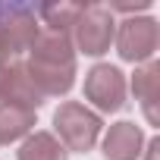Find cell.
I'll return each mask as SVG.
<instances>
[{
  "mask_svg": "<svg viewBox=\"0 0 160 160\" xmlns=\"http://www.w3.org/2000/svg\"><path fill=\"white\" fill-rule=\"evenodd\" d=\"M53 129H57L53 138L66 148V154H69V151L85 154V151H91V148L98 144L104 122H101V116H98L94 110H88L85 104L66 101V104H60L57 113H53Z\"/></svg>",
  "mask_w": 160,
  "mask_h": 160,
  "instance_id": "1",
  "label": "cell"
},
{
  "mask_svg": "<svg viewBox=\"0 0 160 160\" xmlns=\"http://www.w3.org/2000/svg\"><path fill=\"white\" fill-rule=\"evenodd\" d=\"M41 32L38 13L28 3H0V60L19 57Z\"/></svg>",
  "mask_w": 160,
  "mask_h": 160,
  "instance_id": "2",
  "label": "cell"
},
{
  "mask_svg": "<svg viewBox=\"0 0 160 160\" xmlns=\"http://www.w3.org/2000/svg\"><path fill=\"white\" fill-rule=\"evenodd\" d=\"M116 38V19L110 13L107 3H85L78 22L72 25V44L88 53V57H101L110 50Z\"/></svg>",
  "mask_w": 160,
  "mask_h": 160,
  "instance_id": "3",
  "label": "cell"
},
{
  "mask_svg": "<svg viewBox=\"0 0 160 160\" xmlns=\"http://www.w3.org/2000/svg\"><path fill=\"white\" fill-rule=\"evenodd\" d=\"M113 41H116V53L126 63H135V66L151 63L154 53H157V44H160L157 19L154 16H132L116 28Z\"/></svg>",
  "mask_w": 160,
  "mask_h": 160,
  "instance_id": "4",
  "label": "cell"
},
{
  "mask_svg": "<svg viewBox=\"0 0 160 160\" xmlns=\"http://www.w3.org/2000/svg\"><path fill=\"white\" fill-rule=\"evenodd\" d=\"M85 101L94 104L98 116L101 113H116L126 104V75L110 63L91 66L85 72Z\"/></svg>",
  "mask_w": 160,
  "mask_h": 160,
  "instance_id": "5",
  "label": "cell"
},
{
  "mask_svg": "<svg viewBox=\"0 0 160 160\" xmlns=\"http://www.w3.org/2000/svg\"><path fill=\"white\" fill-rule=\"evenodd\" d=\"M28 60L38 63H53V66H75V44L69 32H53L41 28L28 47Z\"/></svg>",
  "mask_w": 160,
  "mask_h": 160,
  "instance_id": "6",
  "label": "cell"
},
{
  "mask_svg": "<svg viewBox=\"0 0 160 160\" xmlns=\"http://www.w3.org/2000/svg\"><path fill=\"white\" fill-rule=\"evenodd\" d=\"M144 154V132L122 119V122H113L104 135V157L107 160H138Z\"/></svg>",
  "mask_w": 160,
  "mask_h": 160,
  "instance_id": "7",
  "label": "cell"
},
{
  "mask_svg": "<svg viewBox=\"0 0 160 160\" xmlns=\"http://www.w3.org/2000/svg\"><path fill=\"white\" fill-rule=\"evenodd\" d=\"M132 91H135V101L141 104L144 116L151 126L160 122L157 116V98H160V63L151 60V63H141L132 75Z\"/></svg>",
  "mask_w": 160,
  "mask_h": 160,
  "instance_id": "8",
  "label": "cell"
},
{
  "mask_svg": "<svg viewBox=\"0 0 160 160\" xmlns=\"http://www.w3.org/2000/svg\"><path fill=\"white\" fill-rule=\"evenodd\" d=\"M0 104H16L22 110L38 113V107L44 104V94L35 88V82L25 72V63H10V82H7V94Z\"/></svg>",
  "mask_w": 160,
  "mask_h": 160,
  "instance_id": "9",
  "label": "cell"
},
{
  "mask_svg": "<svg viewBox=\"0 0 160 160\" xmlns=\"http://www.w3.org/2000/svg\"><path fill=\"white\" fill-rule=\"evenodd\" d=\"M35 129V113L16 104H0V144H13Z\"/></svg>",
  "mask_w": 160,
  "mask_h": 160,
  "instance_id": "10",
  "label": "cell"
},
{
  "mask_svg": "<svg viewBox=\"0 0 160 160\" xmlns=\"http://www.w3.org/2000/svg\"><path fill=\"white\" fill-rule=\"evenodd\" d=\"M19 160H69L66 148L50 132H32L19 144Z\"/></svg>",
  "mask_w": 160,
  "mask_h": 160,
  "instance_id": "11",
  "label": "cell"
},
{
  "mask_svg": "<svg viewBox=\"0 0 160 160\" xmlns=\"http://www.w3.org/2000/svg\"><path fill=\"white\" fill-rule=\"evenodd\" d=\"M85 3H44L38 7V19H44V28H53V32H72V25L78 22Z\"/></svg>",
  "mask_w": 160,
  "mask_h": 160,
  "instance_id": "12",
  "label": "cell"
},
{
  "mask_svg": "<svg viewBox=\"0 0 160 160\" xmlns=\"http://www.w3.org/2000/svg\"><path fill=\"white\" fill-rule=\"evenodd\" d=\"M7 82H10V60H0V101L7 94Z\"/></svg>",
  "mask_w": 160,
  "mask_h": 160,
  "instance_id": "13",
  "label": "cell"
}]
</instances>
